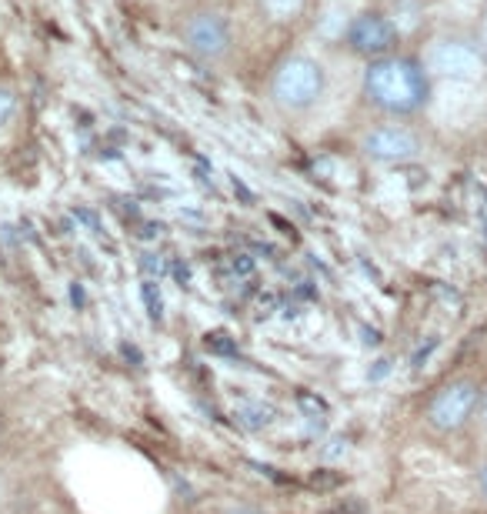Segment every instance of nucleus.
I'll return each mask as SVG.
<instances>
[{"label":"nucleus","instance_id":"nucleus-1","mask_svg":"<svg viewBox=\"0 0 487 514\" xmlns=\"http://www.w3.org/2000/svg\"><path fill=\"white\" fill-rule=\"evenodd\" d=\"M364 100L381 111L384 117L394 121H407V117H418L428 104H431V70L418 57H404V54H388L367 60L361 77Z\"/></svg>","mask_w":487,"mask_h":514},{"label":"nucleus","instance_id":"nucleus-2","mask_svg":"<svg viewBox=\"0 0 487 514\" xmlns=\"http://www.w3.org/2000/svg\"><path fill=\"white\" fill-rule=\"evenodd\" d=\"M327 94V70L318 57L287 54L271 74V100L284 114H310Z\"/></svg>","mask_w":487,"mask_h":514},{"label":"nucleus","instance_id":"nucleus-3","mask_svg":"<svg viewBox=\"0 0 487 514\" xmlns=\"http://www.w3.org/2000/svg\"><path fill=\"white\" fill-rule=\"evenodd\" d=\"M477 407H481V388L474 384L471 377H454L428 401L424 417H428V424L434 431L454 434L477 415Z\"/></svg>","mask_w":487,"mask_h":514},{"label":"nucleus","instance_id":"nucleus-4","mask_svg":"<svg viewBox=\"0 0 487 514\" xmlns=\"http://www.w3.org/2000/svg\"><path fill=\"white\" fill-rule=\"evenodd\" d=\"M181 41L197 60L221 64L224 57L231 54V24L221 11L200 7V11H191L181 20Z\"/></svg>","mask_w":487,"mask_h":514},{"label":"nucleus","instance_id":"nucleus-5","mask_svg":"<svg viewBox=\"0 0 487 514\" xmlns=\"http://www.w3.org/2000/svg\"><path fill=\"white\" fill-rule=\"evenodd\" d=\"M424 64L431 70V77H444V81L471 83L484 77V54L477 51V43L464 41V37L434 41L428 57H424Z\"/></svg>","mask_w":487,"mask_h":514},{"label":"nucleus","instance_id":"nucleus-6","mask_svg":"<svg viewBox=\"0 0 487 514\" xmlns=\"http://www.w3.org/2000/svg\"><path fill=\"white\" fill-rule=\"evenodd\" d=\"M361 151L374 164H407V161H418L424 144H420L418 130L397 124V121H388V124H374L364 134Z\"/></svg>","mask_w":487,"mask_h":514},{"label":"nucleus","instance_id":"nucleus-7","mask_svg":"<svg viewBox=\"0 0 487 514\" xmlns=\"http://www.w3.org/2000/svg\"><path fill=\"white\" fill-rule=\"evenodd\" d=\"M397 24L381 11H364L348 24V47L350 54L364 57V60H377L397 51Z\"/></svg>","mask_w":487,"mask_h":514},{"label":"nucleus","instance_id":"nucleus-8","mask_svg":"<svg viewBox=\"0 0 487 514\" xmlns=\"http://www.w3.org/2000/svg\"><path fill=\"white\" fill-rule=\"evenodd\" d=\"M261 7L267 11L271 20H294L304 11V0H261Z\"/></svg>","mask_w":487,"mask_h":514},{"label":"nucleus","instance_id":"nucleus-9","mask_svg":"<svg viewBox=\"0 0 487 514\" xmlns=\"http://www.w3.org/2000/svg\"><path fill=\"white\" fill-rule=\"evenodd\" d=\"M17 107H20V100H17V91L14 87H7V83H0V130L11 124L17 117Z\"/></svg>","mask_w":487,"mask_h":514},{"label":"nucleus","instance_id":"nucleus-10","mask_svg":"<svg viewBox=\"0 0 487 514\" xmlns=\"http://www.w3.org/2000/svg\"><path fill=\"white\" fill-rule=\"evenodd\" d=\"M224 514H271L264 508H251V504H237V508H227Z\"/></svg>","mask_w":487,"mask_h":514},{"label":"nucleus","instance_id":"nucleus-11","mask_svg":"<svg viewBox=\"0 0 487 514\" xmlns=\"http://www.w3.org/2000/svg\"><path fill=\"white\" fill-rule=\"evenodd\" d=\"M477 491H481V498L487 501V464L477 468Z\"/></svg>","mask_w":487,"mask_h":514},{"label":"nucleus","instance_id":"nucleus-12","mask_svg":"<svg viewBox=\"0 0 487 514\" xmlns=\"http://www.w3.org/2000/svg\"><path fill=\"white\" fill-rule=\"evenodd\" d=\"M477 415H481V424L487 428V391H481V407H477Z\"/></svg>","mask_w":487,"mask_h":514}]
</instances>
